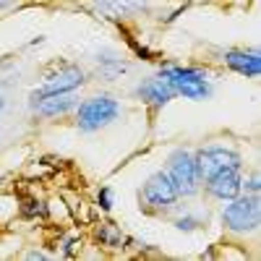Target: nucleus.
I'll use <instances>...</instances> for the list:
<instances>
[{
    "instance_id": "ddd939ff",
    "label": "nucleus",
    "mask_w": 261,
    "mask_h": 261,
    "mask_svg": "<svg viewBox=\"0 0 261 261\" xmlns=\"http://www.w3.org/2000/svg\"><path fill=\"white\" fill-rule=\"evenodd\" d=\"M97 241L102 243V246H107V248H123V232L115 227V225H110V222H105L99 230H97Z\"/></svg>"
},
{
    "instance_id": "aec40b11",
    "label": "nucleus",
    "mask_w": 261,
    "mask_h": 261,
    "mask_svg": "<svg viewBox=\"0 0 261 261\" xmlns=\"http://www.w3.org/2000/svg\"><path fill=\"white\" fill-rule=\"evenodd\" d=\"M3 107H6V99H3V94H0V113H3Z\"/></svg>"
},
{
    "instance_id": "f257e3e1",
    "label": "nucleus",
    "mask_w": 261,
    "mask_h": 261,
    "mask_svg": "<svg viewBox=\"0 0 261 261\" xmlns=\"http://www.w3.org/2000/svg\"><path fill=\"white\" fill-rule=\"evenodd\" d=\"M160 79L170 86L175 97L186 99H206L212 94V84L206 71L201 68H188V65H165L160 71Z\"/></svg>"
},
{
    "instance_id": "6e6552de",
    "label": "nucleus",
    "mask_w": 261,
    "mask_h": 261,
    "mask_svg": "<svg viewBox=\"0 0 261 261\" xmlns=\"http://www.w3.org/2000/svg\"><path fill=\"white\" fill-rule=\"evenodd\" d=\"M73 107H79V99L73 97V92H63V94H42V92H32L29 94V110L42 115V118H58L71 113Z\"/></svg>"
},
{
    "instance_id": "0eeeda50",
    "label": "nucleus",
    "mask_w": 261,
    "mask_h": 261,
    "mask_svg": "<svg viewBox=\"0 0 261 261\" xmlns=\"http://www.w3.org/2000/svg\"><path fill=\"white\" fill-rule=\"evenodd\" d=\"M204 183H206V193L212 196V199H217V201H230V199H235V196L243 191L241 167H222V170L212 172Z\"/></svg>"
},
{
    "instance_id": "f3484780",
    "label": "nucleus",
    "mask_w": 261,
    "mask_h": 261,
    "mask_svg": "<svg viewBox=\"0 0 261 261\" xmlns=\"http://www.w3.org/2000/svg\"><path fill=\"white\" fill-rule=\"evenodd\" d=\"M246 191H251V193H258V175H251V178L246 180Z\"/></svg>"
},
{
    "instance_id": "4468645a",
    "label": "nucleus",
    "mask_w": 261,
    "mask_h": 261,
    "mask_svg": "<svg viewBox=\"0 0 261 261\" xmlns=\"http://www.w3.org/2000/svg\"><path fill=\"white\" fill-rule=\"evenodd\" d=\"M97 63L102 65V73L107 76V79H113L115 73H123L128 65L125 63H120L118 58H97Z\"/></svg>"
},
{
    "instance_id": "20e7f679",
    "label": "nucleus",
    "mask_w": 261,
    "mask_h": 261,
    "mask_svg": "<svg viewBox=\"0 0 261 261\" xmlns=\"http://www.w3.org/2000/svg\"><path fill=\"white\" fill-rule=\"evenodd\" d=\"M167 175L172 180V186L178 188L180 196H193L199 193L201 178L199 170H196V160L188 149H175L167 160Z\"/></svg>"
},
{
    "instance_id": "a211bd4d",
    "label": "nucleus",
    "mask_w": 261,
    "mask_h": 261,
    "mask_svg": "<svg viewBox=\"0 0 261 261\" xmlns=\"http://www.w3.org/2000/svg\"><path fill=\"white\" fill-rule=\"evenodd\" d=\"M27 258H45V253H39V251H32Z\"/></svg>"
},
{
    "instance_id": "f8f14e48",
    "label": "nucleus",
    "mask_w": 261,
    "mask_h": 261,
    "mask_svg": "<svg viewBox=\"0 0 261 261\" xmlns=\"http://www.w3.org/2000/svg\"><path fill=\"white\" fill-rule=\"evenodd\" d=\"M94 8L107 18H125L146 8V0H94Z\"/></svg>"
},
{
    "instance_id": "9b49d317",
    "label": "nucleus",
    "mask_w": 261,
    "mask_h": 261,
    "mask_svg": "<svg viewBox=\"0 0 261 261\" xmlns=\"http://www.w3.org/2000/svg\"><path fill=\"white\" fill-rule=\"evenodd\" d=\"M225 63L235 73H241L246 79H256L261 73V58L256 50H227L225 53Z\"/></svg>"
},
{
    "instance_id": "9d476101",
    "label": "nucleus",
    "mask_w": 261,
    "mask_h": 261,
    "mask_svg": "<svg viewBox=\"0 0 261 261\" xmlns=\"http://www.w3.org/2000/svg\"><path fill=\"white\" fill-rule=\"evenodd\" d=\"M134 92H136L139 99H144V102L151 105V107H165L170 99H175V92H172L160 76H157V79H146V81H141Z\"/></svg>"
},
{
    "instance_id": "423d86ee",
    "label": "nucleus",
    "mask_w": 261,
    "mask_h": 261,
    "mask_svg": "<svg viewBox=\"0 0 261 261\" xmlns=\"http://www.w3.org/2000/svg\"><path fill=\"white\" fill-rule=\"evenodd\" d=\"M196 160V170H199V178L206 180L212 172L222 170V167H243V160L238 151L232 149H225V146H206V149H199L193 154Z\"/></svg>"
},
{
    "instance_id": "f03ea898",
    "label": "nucleus",
    "mask_w": 261,
    "mask_h": 261,
    "mask_svg": "<svg viewBox=\"0 0 261 261\" xmlns=\"http://www.w3.org/2000/svg\"><path fill=\"white\" fill-rule=\"evenodd\" d=\"M222 225L230 232L238 235H246L258 230L261 225V204H258V196H241L238 193L235 199H230V204L222 209Z\"/></svg>"
},
{
    "instance_id": "6ab92c4d",
    "label": "nucleus",
    "mask_w": 261,
    "mask_h": 261,
    "mask_svg": "<svg viewBox=\"0 0 261 261\" xmlns=\"http://www.w3.org/2000/svg\"><path fill=\"white\" fill-rule=\"evenodd\" d=\"M11 6V0H0V8H8Z\"/></svg>"
},
{
    "instance_id": "39448f33",
    "label": "nucleus",
    "mask_w": 261,
    "mask_h": 261,
    "mask_svg": "<svg viewBox=\"0 0 261 261\" xmlns=\"http://www.w3.org/2000/svg\"><path fill=\"white\" fill-rule=\"evenodd\" d=\"M141 199H144V204H146L149 209L167 212V209H172V206L178 204L180 193H178L175 186H172V180H170L167 172L160 170V172H154V175H149V180L144 183Z\"/></svg>"
},
{
    "instance_id": "1a4fd4ad",
    "label": "nucleus",
    "mask_w": 261,
    "mask_h": 261,
    "mask_svg": "<svg viewBox=\"0 0 261 261\" xmlns=\"http://www.w3.org/2000/svg\"><path fill=\"white\" fill-rule=\"evenodd\" d=\"M84 81H86L84 68H79V65H71V63H65V65H58L55 71H50V73L45 76V84H42L37 92H42V94L76 92Z\"/></svg>"
},
{
    "instance_id": "2eb2a0df",
    "label": "nucleus",
    "mask_w": 261,
    "mask_h": 261,
    "mask_svg": "<svg viewBox=\"0 0 261 261\" xmlns=\"http://www.w3.org/2000/svg\"><path fill=\"white\" fill-rule=\"evenodd\" d=\"M204 222L199 220V217H191V214H186V217H178L175 220V227L178 230H183V232H191V230H199Z\"/></svg>"
},
{
    "instance_id": "7ed1b4c3",
    "label": "nucleus",
    "mask_w": 261,
    "mask_h": 261,
    "mask_svg": "<svg viewBox=\"0 0 261 261\" xmlns=\"http://www.w3.org/2000/svg\"><path fill=\"white\" fill-rule=\"evenodd\" d=\"M120 115V102L113 97H89L79 105V113H76V125L84 134H92V130H99L105 125H110L115 118Z\"/></svg>"
},
{
    "instance_id": "dca6fc26",
    "label": "nucleus",
    "mask_w": 261,
    "mask_h": 261,
    "mask_svg": "<svg viewBox=\"0 0 261 261\" xmlns=\"http://www.w3.org/2000/svg\"><path fill=\"white\" fill-rule=\"evenodd\" d=\"M97 204H99V209L102 212H110L113 209V191L110 188H99V193H97Z\"/></svg>"
}]
</instances>
